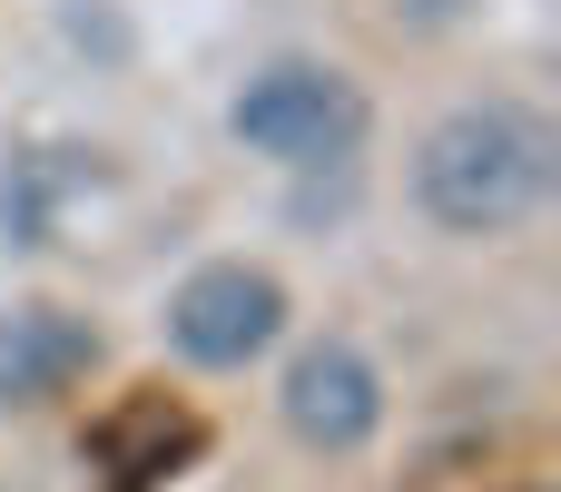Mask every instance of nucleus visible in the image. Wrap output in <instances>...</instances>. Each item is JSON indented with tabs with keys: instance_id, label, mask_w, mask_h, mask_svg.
Segmentation results:
<instances>
[{
	"instance_id": "423d86ee",
	"label": "nucleus",
	"mask_w": 561,
	"mask_h": 492,
	"mask_svg": "<svg viewBox=\"0 0 561 492\" xmlns=\"http://www.w3.org/2000/svg\"><path fill=\"white\" fill-rule=\"evenodd\" d=\"M108 187V158L99 148H20L0 168V247L20 256H49L69 237V207Z\"/></svg>"
},
{
	"instance_id": "f257e3e1",
	"label": "nucleus",
	"mask_w": 561,
	"mask_h": 492,
	"mask_svg": "<svg viewBox=\"0 0 561 492\" xmlns=\"http://www.w3.org/2000/svg\"><path fill=\"white\" fill-rule=\"evenodd\" d=\"M561 187V118L523 89H473L434 108L404 158V207L444 247H513Z\"/></svg>"
},
{
	"instance_id": "1a4fd4ad",
	"label": "nucleus",
	"mask_w": 561,
	"mask_h": 492,
	"mask_svg": "<svg viewBox=\"0 0 561 492\" xmlns=\"http://www.w3.org/2000/svg\"><path fill=\"white\" fill-rule=\"evenodd\" d=\"M523 492H542V483H523Z\"/></svg>"
},
{
	"instance_id": "6e6552de",
	"label": "nucleus",
	"mask_w": 561,
	"mask_h": 492,
	"mask_svg": "<svg viewBox=\"0 0 561 492\" xmlns=\"http://www.w3.org/2000/svg\"><path fill=\"white\" fill-rule=\"evenodd\" d=\"M483 0H375V20L385 30H404V39H444V30H463Z\"/></svg>"
},
{
	"instance_id": "39448f33",
	"label": "nucleus",
	"mask_w": 561,
	"mask_h": 492,
	"mask_svg": "<svg viewBox=\"0 0 561 492\" xmlns=\"http://www.w3.org/2000/svg\"><path fill=\"white\" fill-rule=\"evenodd\" d=\"M99 375V325L79 306H0V414H39Z\"/></svg>"
},
{
	"instance_id": "20e7f679",
	"label": "nucleus",
	"mask_w": 561,
	"mask_h": 492,
	"mask_svg": "<svg viewBox=\"0 0 561 492\" xmlns=\"http://www.w3.org/2000/svg\"><path fill=\"white\" fill-rule=\"evenodd\" d=\"M385 414H394V385H385V365H375L345 325L286 345V365H276V424H286L296 454L355 464V454L385 434Z\"/></svg>"
},
{
	"instance_id": "f03ea898",
	"label": "nucleus",
	"mask_w": 561,
	"mask_h": 492,
	"mask_svg": "<svg viewBox=\"0 0 561 492\" xmlns=\"http://www.w3.org/2000/svg\"><path fill=\"white\" fill-rule=\"evenodd\" d=\"M227 138L276 178H345L375 138V89L325 49H276L227 89Z\"/></svg>"
},
{
	"instance_id": "0eeeda50",
	"label": "nucleus",
	"mask_w": 561,
	"mask_h": 492,
	"mask_svg": "<svg viewBox=\"0 0 561 492\" xmlns=\"http://www.w3.org/2000/svg\"><path fill=\"white\" fill-rule=\"evenodd\" d=\"M187 454H197V414H187V404H168V394H128L118 414H99V424H89V464H99L118 492L168 483Z\"/></svg>"
},
{
	"instance_id": "7ed1b4c3",
	"label": "nucleus",
	"mask_w": 561,
	"mask_h": 492,
	"mask_svg": "<svg viewBox=\"0 0 561 492\" xmlns=\"http://www.w3.org/2000/svg\"><path fill=\"white\" fill-rule=\"evenodd\" d=\"M286 325H296V296L266 256H197L158 306V345L187 375H247L286 345Z\"/></svg>"
}]
</instances>
